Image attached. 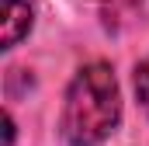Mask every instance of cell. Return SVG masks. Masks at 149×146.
<instances>
[{
  "instance_id": "1",
  "label": "cell",
  "mask_w": 149,
  "mask_h": 146,
  "mask_svg": "<svg viewBox=\"0 0 149 146\" xmlns=\"http://www.w3.org/2000/svg\"><path fill=\"white\" fill-rule=\"evenodd\" d=\"M121 118V98L118 80L108 63H90L73 77L63 105V139L70 146H97L108 139Z\"/></svg>"
},
{
  "instance_id": "2",
  "label": "cell",
  "mask_w": 149,
  "mask_h": 146,
  "mask_svg": "<svg viewBox=\"0 0 149 146\" xmlns=\"http://www.w3.org/2000/svg\"><path fill=\"white\" fill-rule=\"evenodd\" d=\"M28 32H31V4L3 0V49H14Z\"/></svg>"
},
{
  "instance_id": "3",
  "label": "cell",
  "mask_w": 149,
  "mask_h": 146,
  "mask_svg": "<svg viewBox=\"0 0 149 146\" xmlns=\"http://www.w3.org/2000/svg\"><path fill=\"white\" fill-rule=\"evenodd\" d=\"M135 94H139V101H142V108L149 115V56L139 63V70H135Z\"/></svg>"
},
{
  "instance_id": "4",
  "label": "cell",
  "mask_w": 149,
  "mask_h": 146,
  "mask_svg": "<svg viewBox=\"0 0 149 146\" xmlns=\"http://www.w3.org/2000/svg\"><path fill=\"white\" fill-rule=\"evenodd\" d=\"M3 129H7V132H3V146H10L14 143V118H10V115L3 118Z\"/></svg>"
}]
</instances>
